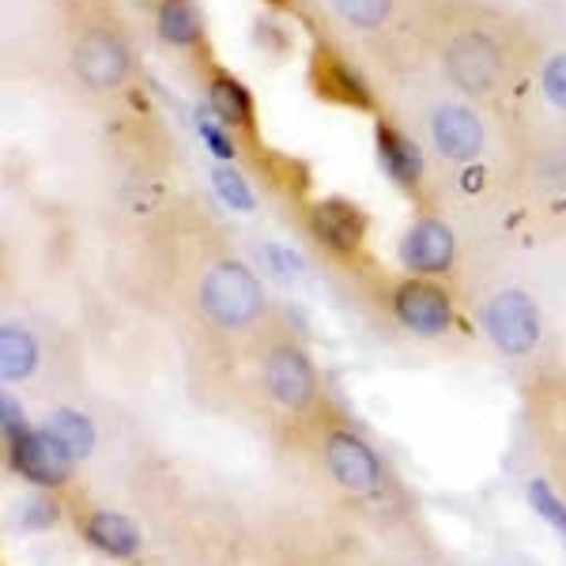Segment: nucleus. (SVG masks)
I'll list each match as a JSON object with an SVG mask.
<instances>
[{
	"label": "nucleus",
	"instance_id": "nucleus-2",
	"mask_svg": "<svg viewBox=\"0 0 566 566\" xmlns=\"http://www.w3.org/2000/svg\"><path fill=\"white\" fill-rule=\"evenodd\" d=\"M442 69L453 87H461L472 98H483L506 76V57H502V45L495 34L458 31L442 50Z\"/></svg>",
	"mask_w": 566,
	"mask_h": 566
},
{
	"label": "nucleus",
	"instance_id": "nucleus-11",
	"mask_svg": "<svg viewBox=\"0 0 566 566\" xmlns=\"http://www.w3.org/2000/svg\"><path fill=\"white\" fill-rule=\"evenodd\" d=\"M310 227H314V239L325 245L328 253H359L363 234H367V216L352 205V200H317L314 212H310Z\"/></svg>",
	"mask_w": 566,
	"mask_h": 566
},
{
	"label": "nucleus",
	"instance_id": "nucleus-21",
	"mask_svg": "<svg viewBox=\"0 0 566 566\" xmlns=\"http://www.w3.org/2000/svg\"><path fill=\"white\" fill-rule=\"evenodd\" d=\"M528 499H533V506L541 510L547 522H552L555 528H563V533H566V506L559 502V495H552V488H547L544 480H533V483H528Z\"/></svg>",
	"mask_w": 566,
	"mask_h": 566
},
{
	"label": "nucleus",
	"instance_id": "nucleus-15",
	"mask_svg": "<svg viewBox=\"0 0 566 566\" xmlns=\"http://www.w3.org/2000/svg\"><path fill=\"white\" fill-rule=\"evenodd\" d=\"M159 39L186 50L200 42V8L197 0H163L159 4Z\"/></svg>",
	"mask_w": 566,
	"mask_h": 566
},
{
	"label": "nucleus",
	"instance_id": "nucleus-17",
	"mask_svg": "<svg viewBox=\"0 0 566 566\" xmlns=\"http://www.w3.org/2000/svg\"><path fill=\"white\" fill-rule=\"evenodd\" d=\"M208 103H212L216 117L223 125H253V103H250V91H245L239 80H231L227 72L212 76L208 84Z\"/></svg>",
	"mask_w": 566,
	"mask_h": 566
},
{
	"label": "nucleus",
	"instance_id": "nucleus-14",
	"mask_svg": "<svg viewBox=\"0 0 566 566\" xmlns=\"http://www.w3.org/2000/svg\"><path fill=\"white\" fill-rule=\"evenodd\" d=\"M87 541L95 544L98 552L114 555V559H133L136 547H140V533H136V525L122 514H91Z\"/></svg>",
	"mask_w": 566,
	"mask_h": 566
},
{
	"label": "nucleus",
	"instance_id": "nucleus-10",
	"mask_svg": "<svg viewBox=\"0 0 566 566\" xmlns=\"http://www.w3.org/2000/svg\"><path fill=\"white\" fill-rule=\"evenodd\" d=\"M431 140L450 163H472L483 151V122L461 103H446L431 114Z\"/></svg>",
	"mask_w": 566,
	"mask_h": 566
},
{
	"label": "nucleus",
	"instance_id": "nucleus-5",
	"mask_svg": "<svg viewBox=\"0 0 566 566\" xmlns=\"http://www.w3.org/2000/svg\"><path fill=\"white\" fill-rule=\"evenodd\" d=\"M264 389L287 412H306L317 400V374L295 344H280L264 355Z\"/></svg>",
	"mask_w": 566,
	"mask_h": 566
},
{
	"label": "nucleus",
	"instance_id": "nucleus-16",
	"mask_svg": "<svg viewBox=\"0 0 566 566\" xmlns=\"http://www.w3.org/2000/svg\"><path fill=\"white\" fill-rule=\"evenodd\" d=\"M34 367H39V344H34V336L15 325L0 328V374L8 381H20L31 378Z\"/></svg>",
	"mask_w": 566,
	"mask_h": 566
},
{
	"label": "nucleus",
	"instance_id": "nucleus-6",
	"mask_svg": "<svg viewBox=\"0 0 566 566\" xmlns=\"http://www.w3.org/2000/svg\"><path fill=\"white\" fill-rule=\"evenodd\" d=\"M322 453H325V469L333 472V480L344 491H352V495H374L381 488V461L374 458V450L359 434L336 427V431L325 434Z\"/></svg>",
	"mask_w": 566,
	"mask_h": 566
},
{
	"label": "nucleus",
	"instance_id": "nucleus-26",
	"mask_svg": "<svg viewBox=\"0 0 566 566\" xmlns=\"http://www.w3.org/2000/svg\"><path fill=\"white\" fill-rule=\"evenodd\" d=\"M276 4H280V0H276Z\"/></svg>",
	"mask_w": 566,
	"mask_h": 566
},
{
	"label": "nucleus",
	"instance_id": "nucleus-23",
	"mask_svg": "<svg viewBox=\"0 0 566 566\" xmlns=\"http://www.w3.org/2000/svg\"><path fill=\"white\" fill-rule=\"evenodd\" d=\"M200 133H205V140L212 144V151L219 155V159H227L231 163V140H227V133H223V122H212V117H200Z\"/></svg>",
	"mask_w": 566,
	"mask_h": 566
},
{
	"label": "nucleus",
	"instance_id": "nucleus-20",
	"mask_svg": "<svg viewBox=\"0 0 566 566\" xmlns=\"http://www.w3.org/2000/svg\"><path fill=\"white\" fill-rule=\"evenodd\" d=\"M212 178H216L219 197H223L227 205H234V208H242V212H250L253 197H250V189H245V181L239 178V170H234V167H216Z\"/></svg>",
	"mask_w": 566,
	"mask_h": 566
},
{
	"label": "nucleus",
	"instance_id": "nucleus-7",
	"mask_svg": "<svg viewBox=\"0 0 566 566\" xmlns=\"http://www.w3.org/2000/svg\"><path fill=\"white\" fill-rule=\"evenodd\" d=\"M8 453H12L15 469L31 483H39V488H57V483H65L72 472V461H76L53 431H27L23 438L8 442Z\"/></svg>",
	"mask_w": 566,
	"mask_h": 566
},
{
	"label": "nucleus",
	"instance_id": "nucleus-8",
	"mask_svg": "<svg viewBox=\"0 0 566 566\" xmlns=\"http://www.w3.org/2000/svg\"><path fill=\"white\" fill-rule=\"evenodd\" d=\"M392 310H397L400 325L412 328L416 336H442L453 325V306L438 283L408 280L392 295Z\"/></svg>",
	"mask_w": 566,
	"mask_h": 566
},
{
	"label": "nucleus",
	"instance_id": "nucleus-25",
	"mask_svg": "<svg viewBox=\"0 0 566 566\" xmlns=\"http://www.w3.org/2000/svg\"><path fill=\"white\" fill-rule=\"evenodd\" d=\"M0 405H4V438H8V442H15V438H23V434H27L23 412H20V405H15L12 397H4Z\"/></svg>",
	"mask_w": 566,
	"mask_h": 566
},
{
	"label": "nucleus",
	"instance_id": "nucleus-12",
	"mask_svg": "<svg viewBox=\"0 0 566 566\" xmlns=\"http://www.w3.org/2000/svg\"><path fill=\"white\" fill-rule=\"evenodd\" d=\"M400 261L419 276H434L453 264V234L442 219H419L400 242Z\"/></svg>",
	"mask_w": 566,
	"mask_h": 566
},
{
	"label": "nucleus",
	"instance_id": "nucleus-18",
	"mask_svg": "<svg viewBox=\"0 0 566 566\" xmlns=\"http://www.w3.org/2000/svg\"><path fill=\"white\" fill-rule=\"evenodd\" d=\"M50 431L61 438V446H65L76 461L87 458L91 446H95V427H91L80 412H69V408L50 419Z\"/></svg>",
	"mask_w": 566,
	"mask_h": 566
},
{
	"label": "nucleus",
	"instance_id": "nucleus-13",
	"mask_svg": "<svg viewBox=\"0 0 566 566\" xmlns=\"http://www.w3.org/2000/svg\"><path fill=\"white\" fill-rule=\"evenodd\" d=\"M378 159L386 167V175L400 181L405 189H412L419 175H423V159H419L416 144L408 136H400L392 125H378Z\"/></svg>",
	"mask_w": 566,
	"mask_h": 566
},
{
	"label": "nucleus",
	"instance_id": "nucleus-22",
	"mask_svg": "<svg viewBox=\"0 0 566 566\" xmlns=\"http://www.w3.org/2000/svg\"><path fill=\"white\" fill-rule=\"evenodd\" d=\"M544 95L552 106L566 109V53H555L544 69Z\"/></svg>",
	"mask_w": 566,
	"mask_h": 566
},
{
	"label": "nucleus",
	"instance_id": "nucleus-1",
	"mask_svg": "<svg viewBox=\"0 0 566 566\" xmlns=\"http://www.w3.org/2000/svg\"><path fill=\"white\" fill-rule=\"evenodd\" d=\"M200 314L219 328H250L264 314V291L242 261H219L200 280Z\"/></svg>",
	"mask_w": 566,
	"mask_h": 566
},
{
	"label": "nucleus",
	"instance_id": "nucleus-4",
	"mask_svg": "<svg viewBox=\"0 0 566 566\" xmlns=\"http://www.w3.org/2000/svg\"><path fill=\"white\" fill-rule=\"evenodd\" d=\"M483 328H488L491 344L506 355H528L541 340V310L525 291H499L483 310Z\"/></svg>",
	"mask_w": 566,
	"mask_h": 566
},
{
	"label": "nucleus",
	"instance_id": "nucleus-3",
	"mask_svg": "<svg viewBox=\"0 0 566 566\" xmlns=\"http://www.w3.org/2000/svg\"><path fill=\"white\" fill-rule=\"evenodd\" d=\"M72 72L91 91H117L133 72V53L114 27H84L72 42Z\"/></svg>",
	"mask_w": 566,
	"mask_h": 566
},
{
	"label": "nucleus",
	"instance_id": "nucleus-19",
	"mask_svg": "<svg viewBox=\"0 0 566 566\" xmlns=\"http://www.w3.org/2000/svg\"><path fill=\"white\" fill-rule=\"evenodd\" d=\"M333 8L340 12V20H348L359 31H374L389 20L392 0H333Z\"/></svg>",
	"mask_w": 566,
	"mask_h": 566
},
{
	"label": "nucleus",
	"instance_id": "nucleus-24",
	"mask_svg": "<svg viewBox=\"0 0 566 566\" xmlns=\"http://www.w3.org/2000/svg\"><path fill=\"white\" fill-rule=\"evenodd\" d=\"M53 517H57V510H53V502L39 495V499H31V506H27V528H45V525H53Z\"/></svg>",
	"mask_w": 566,
	"mask_h": 566
},
{
	"label": "nucleus",
	"instance_id": "nucleus-9",
	"mask_svg": "<svg viewBox=\"0 0 566 566\" xmlns=\"http://www.w3.org/2000/svg\"><path fill=\"white\" fill-rule=\"evenodd\" d=\"M310 84H314L317 95L333 106H355V109L370 106V87L363 84L359 72H355L336 50H328V45H317L314 50V61H310Z\"/></svg>",
	"mask_w": 566,
	"mask_h": 566
}]
</instances>
